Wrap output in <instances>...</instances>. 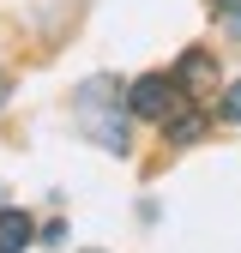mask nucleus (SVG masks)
<instances>
[{"instance_id":"5","label":"nucleus","mask_w":241,"mask_h":253,"mask_svg":"<svg viewBox=\"0 0 241 253\" xmlns=\"http://www.w3.org/2000/svg\"><path fill=\"white\" fill-rule=\"evenodd\" d=\"M205 133V115L199 109H175L169 121H163V145H193Z\"/></svg>"},{"instance_id":"7","label":"nucleus","mask_w":241,"mask_h":253,"mask_svg":"<svg viewBox=\"0 0 241 253\" xmlns=\"http://www.w3.org/2000/svg\"><path fill=\"white\" fill-rule=\"evenodd\" d=\"M229 37H241V6H235V12H229Z\"/></svg>"},{"instance_id":"2","label":"nucleus","mask_w":241,"mask_h":253,"mask_svg":"<svg viewBox=\"0 0 241 253\" xmlns=\"http://www.w3.org/2000/svg\"><path fill=\"white\" fill-rule=\"evenodd\" d=\"M175 103H181V84L163 79V73H145V79H133V90H127V109H133L139 121H169Z\"/></svg>"},{"instance_id":"4","label":"nucleus","mask_w":241,"mask_h":253,"mask_svg":"<svg viewBox=\"0 0 241 253\" xmlns=\"http://www.w3.org/2000/svg\"><path fill=\"white\" fill-rule=\"evenodd\" d=\"M30 241H37V223L24 211H0V253H24Z\"/></svg>"},{"instance_id":"9","label":"nucleus","mask_w":241,"mask_h":253,"mask_svg":"<svg viewBox=\"0 0 241 253\" xmlns=\"http://www.w3.org/2000/svg\"><path fill=\"white\" fill-rule=\"evenodd\" d=\"M6 90H12V84H6V79H0V103H6Z\"/></svg>"},{"instance_id":"6","label":"nucleus","mask_w":241,"mask_h":253,"mask_svg":"<svg viewBox=\"0 0 241 253\" xmlns=\"http://www.w3.org/2000/svg\"><path fill=\"white\" fill-rule=\"evenodd\" d=\"M217 115L241 126V84H229V90H223V103H217Z\"/></svg>"},{"instance_id":"3","label":"nucleus","mask_w":241,"mask_h":253,"mask_svg":"<svg viewBox=\"0 0 241 253\" xmlns=\"http://www.w3.org/2000/svg\"><path fill=\"white\" fill-rule=\"evenodd\" d=\"M175 84L187 90V97H211V90H217V60L193 48V54H187V60L175 67Z\"/></svg>"},{"instance_id":"8","label":"nucleus","mask_w":241,"mask_h":253,"mask_svg":"<svg viewBox=\"0 0 241 253\" xmlns=\"http://www.w3.org/2000/svg\"><path fill=\"white\" fill-rule=\"evenodd\" d=\"M217 6H223V12H235V6H241V0H217Z\"/></svg>"},{"instance_id":"1","label":"nucleus","mask_w":241,"mask_h":253,"mask_svg":"<svg viewBox=\"0 0 241 253\" xmlns=\"http://www.w3.org/2000/svg\"><path fill=\"white\" fill-rule=\"evenodd\" d=\"M109 90H115V79H90V84H79V126H84V133L90 139H97L109 157H127L133 151V139H127V115H120V103H103L109 97Z\"/></svg>"}]
</instances>
